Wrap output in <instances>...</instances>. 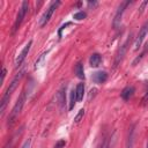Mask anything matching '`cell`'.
Returning a JSON list of instances; mask_svg holds the SVG:
<instances>
[{"instance_id": "obj_17", "label": "cell", "mask_w": 148, "mask_h": 148, "mask_svg": "<svg viewBox=\"0 0 148 148\" xmlns=\"http://www.w3.org/2000/svg\"><path fill=\"white\" fill-rule=\"evenodd\" d=\"M86 17V13L84 12H77L76 14H74V16H73V18H75V20H82V18H84Z\"/></svg>"}, {"instance_id": "obj_19", "label": "cell", "mask_w": 148, "mask_h": 148, "mask_svg": "<svg viewBox=\"0 0 148 148\" xmlns=\"http://www.w3.org/2000/svg\"><path fill=\"white\" fill-rule=\"evenodd\" d=\"M83 114H84V110H83V109H81V110L79 111V113L76 114V117H75V119H74V120H75V123H79V121L81 120V118L83 117Z\"/></svg>"}, {"instance_id": "obj_27", "label": "cell", "mask_w": 148, "mask_h": 148, "mask_svg": "<svg viewBox=\"0 0 148 148\" xmlns=\"http://www.w3.org/2000/svg\"><path fill=\"white\" fill-rule=\"evenodd\" d=\"M147 148H148V146H147Z\"/></svg>"}, {"instance_id": "obj_8", "label": "cell", "mask_w": 148, "mask_h": 148, "mask_svg": "<svg viewBox=\"0 0 148 148\" xmlns=\"http://www.w3.org/2000/svg\"><path fill=\"white\" fill-rule=\"evenodd\" d=\"M130 40H131V37L127 38L126 42H125V43L120 46V49L118 50V53H117L116 60H114V66H117V65L121 61V59H123V57H124V54H125V52H126V50H127V46H128V44H130Z\"/></svg>"}, {"instance_id": "obj_23", "label": "cell", "mask_w": 148, "mask_h": 148, "mask_svg": "<svg viewBox=\"0 0 148 148\" xmlns=\"http://www.w3.org/2000/svg\"><path fill=\"white\" fill-rule=\"evenodd\" d=\"M5 75H6V68H2V77H1V81H3Z\"/></svg>"}, {"instance_id": "obj_11", "label": "cell", "mask_w": 148, "mask_h": 148, "mask_svg": "<svg viewBox=\"0 0 148 148\" xmlns=\"http://www.w3.org/2000/svg\"><path fill=\"white\" fill-rule=\"evenodd\" d=\"M101 61H102V58H101V56L98 53H92L90 59H89L90 66H92V67H97L101 64Z\"/></svg>"}, {"instance_id": "obj_1", "label": "cell", "mask_w": 148, "mask_h": 148, "mask_svg": "<svg viewBox=\"0 0 148 148\" xmlns=\"http://www.w3.org/2000/svg\"><path fill=\"white\" fill-rule=\"evenodd\" d=\"M21 77H22V72H20L18 74L15 75V77H14V79L12 80V82L9 83V87H8L7 90L5 91V94H3L2 98H1V106H0V113H1V114L3 113V111H5V109H6V105H7L8 101H9V98H10L13 91L16 89V87H17V84H18Z\"/></svg>"}, {"instance_id": "obj_21", "label": "cell", "mask_w": 148, "mask_h": 148, "mask_svg": "<svg viewBox=\"0 0 148 148\" xmlns=\"http://www.w3.org/2000/svg\"><path fill=\"white\" fill-rule=\"evenodd\" d=\"M147 3H148V1H143V2L141 3V7H140V9H139V12H142V10H143V7H145V6L147 5Z\"/></svg>"}, {"instance_id": "obj_24", "label": "cell", "mask_w": 148, "mask_h": 148, "mask_svg": "<svg viewBox=\"0 0 148 148\" xmlns=\"http://www.w3.org/2000/svg\"><path fill=\"white\" fill-rule=\"evenodd\" d=\"M147 98H148V92H147V94H146V96H145V99H147Z\"/></svg>"}, {"instance_id": "obj_22", "label": "cell", "mask_w": 148, "mask_h": 148, "mask_svg": "<svg viewBox=\"0 0 148 148\" xmlns=\"http://www.w3.org/2000/svg\"><path fill=\"white\" fill-rule=\"evenodd\" d=\"M96 91H97V89H91V90H90V95H89V99L91 98V95H95V92H96Z\"/></svg>"}, {"instance_id": "obj_20", "label": "cell", "mask_w": 148, "mask_h": 148, "mask_svg": "<svg viewBox=\"0 0 148 148\" xmlns=\"http://www.w3.org/2000/svg\"><path fill=\"white\" fill-rule=\"evenodd\" d=\"M30 146H31V140L28 139L27 141H24V143L21 146V148H30Z\"/></svg>"}, {"instance_id": "obj_16", "label": "cell", "mask_w": 148, "mask_h": 148, "mask_svg": "<svg viewBox=\"0 0 148 148\" xmlns=\"http://www.w3.org/2000/svg\"><path fill=\"white\" fill-rule=\"evenodd\" d=\"M58 99H59V104L62 106L64 105V102H65V88H62L58 92Z\"/></svg>"}, {"instance_id": "obj_7", "label": "cell", "mask_w": 148, "mask_h": 148, "mask_svg": "<svg viewBox=\"0 0 148 148\" xmlns=\"http://www.w3.org/2000/svg\"><path fill=\"white\" fill-rule=\"evenodd\" d=\"M31 44H32V40H29V42L25 44V46L23 47V50L21 51V53L17 56V58H16V60H15V65H16V66H20V65L23 62V60H24L25 57L28 56V52H29V50H30V47H31Z\"/></svg>"}, {"instance_id": "obj_14", "label": "cell", "mask_w": 148, "mask_h": 148, "mask_svg": "<svg viewBox=\"0 0 148 148\" xmlns=\"http://www.w3.org/2000/svg\"><path fill=\"white\" fill-rule=\"evenodd\" d=\"M76 101H77V98H76V91L73 89L71 91V97H69V110H72L74 108Z\"/></svg>"}, {"instance_id": "obj_10", "label": "cell", "mask_w": 148, "mask_h": 148, "mask_svg": "<svg viewBox=\"0 0 148 148\" xmlns=\"http://www.w3.org/2000/svg\"><path fill=\"white\" fill-rule=\"evenodd\" d=\"M133 94H134V87H133V86H128V87H126V88L121 91V97H123L125 101H127V99H130V98L133 96Z\"/></svg>"}, {"instance_id": "obj_3", "label": "cell", "mask_w": 148, "mask_h": 148, "mask_svg": "<svg viewBox=\"0 0 148 148\" xmlns=\"http://www.w3.org/2000/svg\"><path fill=\"white\" fill-rule=\"evenodd\" d=\"M59 5H60V1H53V2L50 5V7L45 10V13L43 14V16L40 17V21H39V25H40V27L45 25V24L49 22V20L51 18L52 14L54 13V10L57 9V7H58Z\"/></svg>"}, {"instance_id": "obj_2", "label": "cell", "mask_w": 148, "mask_h": 148, "mask_svg": "<svg viewBox=\"0 0 148 148\" xmlns=\"http://www.w3.org/2000/svg\"><path fill=\"white\" fill-rule=\"evenodd\" d=\"M25 98H27V92H25V91H22L21 95H20V97L17 98V101H16L14 108L12 109V111H10V113H9V117H8V124H9V125H12V124L16 120L17 116L20 114V112H21V110H22V108H23V105H24Z\"/></svg>"}, {"instance_id": "obj_4", "label": "cell", "mask_w": 148, "mask_h": 148, "mask_svg": "<svg viewBox=\"0 0 148 148\" xmlns=\"http://www.w3.org/2000/svg\"><path fill=\"white\" fill-rule=\"evenodd\" d=\"M28 7H29L28 2H27V1H23L21 8L18 9V14H17V16H16L15 23H14V25H13V32H15V31L18 29V27L21 25V23H22L24 16H25V14H27V12H28Z\"/></svg>"}, {"instance_id": "obj_25", "label": "cell", "mask_w": 148, "mask_h": 148, "mask_svg": "<svg viewBox=\"0 0 148 148\" xmlns=\"http://www.w3.org/2000/svg\"><path fill=\"white\" fill-rule=\"evenodd\" d=\"M102 146H103V145H102ZM102 146H98V147H97V148H102Z\"/></svg>"}, {"instance_id": "obj_9", "label": "cell", "mask_w": 148, "mask_h": 148, "mask_svg": "<svg viewBox=\"0 0 148 148\" xmlns=\"http://www.w3.org/2000/svg\"><path fill=\"white\" fill-rule=\"evenodd\" d=\"M92 81L94 82H96V83H103V82H105L106 81V79H108V74L105 73V72H96V73H94L92 74Z\"/></svg>"}, {"instance_id": "obj_12", "label": "cell", "mask_w": 148, "mask_h": 148, "mask_svg": "<svg viewBox=\"0 0 148 148\" xmlns=\"http://www.w3.org/2000/svg\"><path fill=\"white\" fill-rule=\"evenodd\" d=\"M75 91H76V98H77V101L79 102L82 101L83 94H84V84L83 83H79L77 87H76V89H75Z\"/></svg>"}, {"instance_id": "obj_15", "label": "cell", "mask_w": 148, "mask_h": 148, "mask_svg": "<svg viewBox=\"0 0 148 148\" xmlns=\"http://www.w3.org/2000/svg\"><path fill=\"white\" fill-rule=\"evenodd\" d=\"M133 135H134V127H131V131H130V135H128V140H127L126 148H132V146H133Z\"/></svg>"}, {"instance_id": "obj_6", "label": "cell", "mask_w": 148, "mask_h": 148, "mask_svg": "<svg viewBox=\"0 0 148 148\" xmlns=\"http://www.w3.org/2000/svg\"><path fill=\"white\" fill-rule=\"evenodd\" d=\"M147 34H148V22H146L142 25V28L140 29V32H139V35L136 37V40H135V44H134V50H138L141 46L142 40L145 39V37H146Z\"/></svg>"}, {"instance_id": "obj_13", "label": "cell", "mask_w": 148, "mask_h": 148, "mask_svg": "<svg viewBox=\"0 0 148 148\" xmlns=\"http://www.w3.org/2000/svg\"><path fill=\"white\" fill-rule=\"evenodd\" d=\"M75 73H76V75H77V77L84 79V72H83V65H82V64L79 62V64L75 66Z\"/></svg>"}, {"instance_id": "obj_5", "label": "cell", "mask_w": 148, "mask_h": 148, "mask_svg": "<svg viewBox=\"0 0 148 148\" xmlns=\"http://www.w3.org/2000/svg\"><path fill=\"white\" fill-rule=\"evenodd\" d=\"M130 3H131V1H124V2H121L120 6L118 7V9H117V12H116V15H114V18H113V27H114V29H117V28L119 27L120 20H121L123 13H124V9H125V7H126L127 5H130Z\"/></svg>"}, {"instance_id": "obj_18", "label": "cell", "mask_w": 148, "mask_h": 148, "mask_svg": "<svg viewBox=\"0 0 148 148\" xmlns=\"http://www.w3.org/2000/svg\"><path fill=\"white\" fill-rule=\"evenodd\" d=\"M44 57H45V53H43V54H42V56L36 60V62H35V68H36V69L40 67V62L44 60Z\"/></svg>"}, {"instance_id": "obj_26", "label": "cell", "mask_w": 148, "mask_h": 148, "mask_svg": "<svg viewBox=\"0 0 148 148\" xmlns=\"http://www.w3.org/2000/svg\"><path fill=\"white\" fill-rule=\"evenodd\" d=\"M105 148H109V146H105Z\"/></svg>"}]
</instances>
